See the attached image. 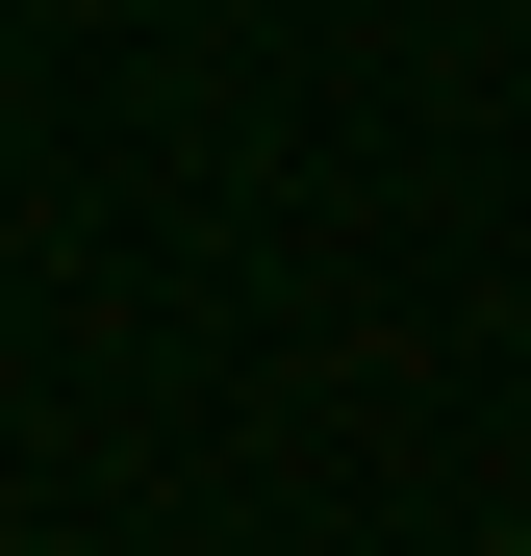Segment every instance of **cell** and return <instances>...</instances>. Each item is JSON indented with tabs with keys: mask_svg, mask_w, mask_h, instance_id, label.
I'll use <instances>...</instances> for the list:
<instances>
[{
	"mask_svg": "<svg viewBox=\"0 0 531 556\" xmlns=\"http://www.w3.org/2000/svg\"><path fill=\"white\" fill-rule=\"evenodd\" d=\"M506 556H531V531H506Z\"/></svg>",
	"mask_w": 531,
	"mask_h": 556,
	"instance_id": "obj_1",
	"label": "cell"
}]
</instances>
